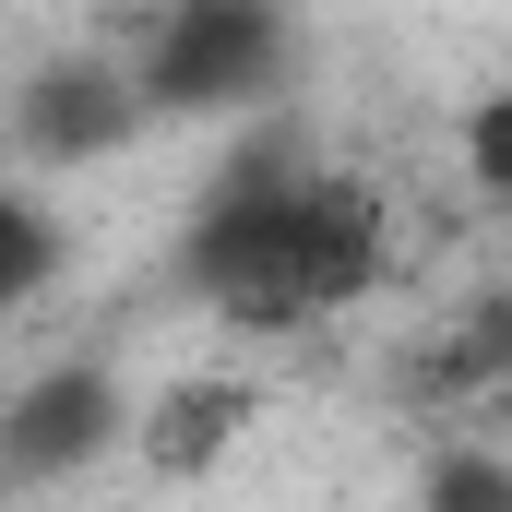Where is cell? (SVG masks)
Listing matches in <instances>:
<instances>
[{"mask_svg": "<svg viewBox=\"0 0 512 512\" xmlns=\"http://www.w3.org/2000/svg\"><path fill=\"white\" fill-rule=\"evenodd\" d=\"M370 274H382V203H370L358 179H322V203L286 227V251L262 262V274L227 298V310H215V322H239V334H286V322L346 310Z\"/></svg>", "mask_w": 512, "mask_h": 512, "instance_id": "cell-4", "label": "cell"}, {"mask_svg": "<svg viewBox=\"0 0 512 512\" xmlns=\"http://www.w3.org/2000/svg\"><path fill=\"white\" fill-rule=\"evenodd\" d=\"M143 120H262L298 84V0H167L131 36Z\"/></svg>", "mask_w": 512, "mask_h": 512, "instance_id": "cell-1", "label": "cell"}, {"mask_svg": "<svg viewBox=\"0 0 512 512\" xmlns=\"http://www.w3.org/2000/svg\"><path fill=\"white\" fill-rule=\"evenodd\" d=\"M60 262H72L60 215H48L24 179H0V322H12L24 298H48V286H60Z\"/></svg>", "mask_w": 512, "mask_h": 512, "instance_id": "cell-7", "label": "cell"}, {"mask_svg": "<svg viewBox=\"0 0 512 512\" xmlns=\"http://www.w3.org/2000/svg\"><path fill=\"white\" fill-rule=\"evenodd\" d=\"M465 167H477V191H501V203H512V84L465 108Z\"/></svg>", "mask_w": 512, "mask_h": 512, "instance_id": "cell-10", "label": "cell"}, {"mask_svg": "<svg viewBox=\"0 0 512 512\" xmlns=\"http://www.w3.org/2000/svg\"><path fill=\"white\" fill-rule=\"evenodd\" d=\"M322 179H334V167L298 143V120H274V108H262L251 143L203 179V203H191V227H179V251H167V286H179V298H203V310H227L262 262L286 251V227L322 203Z\"/></svg>", "mask_w": 512, "mask_h": 512, "instance_id": "cell-2", "label": "cell"}, {"mask_svg": "<svg viewBox=\"0 0 512 512\" xmlns=\"http://www.w3.org/2000/svg\"><path fill=\"white\" fill-rule=\"evenodd\" d=\"M417 512H512V453L501 441H441L429 477H417Z\"/></svg>", "mask_w": 512, "mask_h": 512, "instance_id": "cell-8", "label": "cell"}, {"mask_svg": "<svg viewBox=\"0 0 512 512\" xmlns=\"http://www.w3.org/2000/svg\"><path fill=\"white\" fill-rule=\"evenodd\" d=\"M239 429H251V393L239 382H179V393H155V417H143V465L155 477H203Z\"/></svg>", "mask_w": 512, "mask_h": 512, "instance_id": "cell-6", "label": "cell"}, {"mask_svg": "<svg viewBox=\"0 0 512 512\" xmlns=\"http://www.w3.org/2000/svg\"><path fill=\"white\" fill-rule=\"evenodd\" d=\"M512 370V298H489V310H465L453 334H441V358H429V382L465 393V382H501Z\"/></svg>", "mask_w": 512, "mask_h": 512, "instance_id": "cell-9", "label": "cell"}, {"mask_svg": "<svg viewBox=\"0 0 512 512\" xmlns=\"http://www.w3.org/2000/svg\"><path fill=\"white\" fill-rule=\"evenodd\" d=\"M143 131H155L143 120V84H131V60H108V48H48L0 96V143L24 167H96V155H120Z\"/></svg>", "mask_w": 512, "mask_h": 512, "instance_id": "cell-3", "label": "cell"}, {"mask_svg": "<svg viewBox=\"0 0 512 512\" xmlns=\"http://www.w3.org/2000/svg\"><path fill=\"white\" fill-rule=\"evenodd\" d=\"M108 441H131V393L108 358H60L0 405V489H48V477H84Z\"/></svg>", "mask_w": 512, "mask_h": 512, "instance_id": "cell-5", "label": "cell"}, {"mask_svg": "<svg viewBox=\"0 0 512 512\" xmlns=\"http://www.w3.org/2000/svg\"><path fill=\"white\" fill-rule=\"evenodd\" d=\"M131 12H167V0H131Z\"/></svg>", "mask_w": 512, "mask_h": 512, "instance_id": "cell-11", "label": "cell"}]
</instances>
